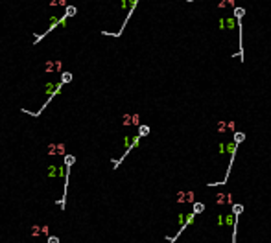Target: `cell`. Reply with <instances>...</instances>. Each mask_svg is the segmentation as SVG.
<instances>
[{"label":"cell","mask_w":271,"mask_h":243,"mask_svg":"<svg viewBox=\"0 0 271 243\" xmlns=\"http://www.w3.org/2000/svg\"><path fill=\"white\" fill-rule=\"evenodd\" d=\"M48 243H59V238H54V236H50V238H48Z\"/></svg>","instance_id":"ba28073f"},{"label":"cell","mask_w":271,"mask_h":243,"mask_svg":"<svg viewBox=\"0 0 271 243\" xmlns=\"http://www.w3.org/2000/svg\"><path fill=\"white\" fill-rule=\"evenodd\" d=\"M74 160H76V157H74V155H67V157H65V166H72Z\"/></svg>","instance_id":"7a4b0ae2"},{"label":"cell","mask_w":271,"mask_h":243,"mask_svg":"<svg viewBox=\"0 0 271 243\" xmlns=\"http://www.w3.org/2000/svg\"><path fill=\"white\" fill-rule=\"evenodd\" d=\"M243 138H245V135H243V133H234V142H236V144L243 142Z\"/></svg>","instance_id":"277c9868"},{"label":"cell","mask_w":271,"mask_h":243,"mask_svg":"<svg viewBox=\"0 0 271 243\" xmlns=\"http://www.w3.org/2000/svg\"><path fill=\"white\" fill-rule=\"evenodd\" d=\"M148 133H149V127H148V125H140V131H138V135H140V136H146Z\"/></svg>","instance_id":"5b68a950"},{"label":"cell","mask_w":271,"mask_h":243,"mask_svg":"<svg viewBox=\"0 0 271 243\" xmlns=\"http://www.w3.org/2000/svg\"><path fill=\"white\" fill-rule=\"evenodd\" d=\"M203 210H205V206L201 205V203H197V205H194V212H195V214H201Z\"/></svg>","instance_id":"8992f818"},{"label":"cell","mask_w":271,"mask_h":243,"mask_svg":"<svg viewBox=\"0 0 271 243\" xmlns=\"http://www.w3.org/2000/svg\"><path fill=\"white\" fill-rule=\"evenodd\" d=\"M61 81H63V83H68V81H72V74H70V72H63Z\"/></svg>","instance_id":"3957f363"},{"label":"cell","mask_w":271,"mask_h":243,"mask_svg":"<svg viewBox=\"0 0 271 243\" xmlns=\"http://www.w3.org/2000/svg\"><path fill=\"white\" fill-rule=\"evenodd\" d=\"M74 15H76V8H74V6H68V8H67V17H74Z\"/></svg>","instance_id":"52a82bcc"},{"label":"cell","mask_w":271,"mask_h":243,"mask_svg":"<svg viewBox=\"0 0 271 243\" xmlns=\"http://www.w3.org/2000/svg\"><path fill=\"white\" fill-rule=\"evenodd\" d=\"M232 212H234V216H236V217H240V214L243 212V206L242 205H234L232 206Z\"/></svg>","instance_id":"6da1fadb"}]
</instances>
